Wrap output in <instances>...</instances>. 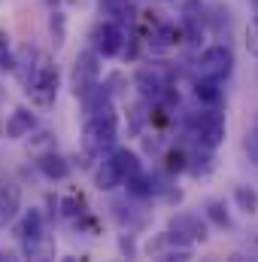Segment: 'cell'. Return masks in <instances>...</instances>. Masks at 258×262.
I'll use <instances>...</instances> for the list:
<instances>
[{"label": "cell", "instance_id": "12", "mask_svg": "<svg viewBox=\"0 0 258 262\" xmlns=\"http://www.w3.org/2000/svg\"><path fill=\"white\" fill-rule=\"evenodd\" d=\"M110 162H113V168L119 171L122 183H125L128 177H134V174H140V171H143V165H140V156H137L134 149H128V146H122V149H113V152H110Z\"/></svg>", "mask_w": 258, "mask_h": 262}, {"label": "cell", "instance_id": "1", "mask_svg": "<svg viewBox=\"0 0 258 262\" xmlns=\"http://www.w3.org/2000/svg\"><path fill=\"white\" fill-rule=\"evenodd\" d=\"M12 70H18V76H21V82H24V89H28V95H31V101L37 107H52L55 104L61 76H58V67L46 55H37L34 49H24L15 58Z\"/></svg>", "mask_w": 258, "mask_h": 262}, {"label": "cell", "instance_id": "8", "mask_svg": "<svg viewBox=\"0 0 258 262\" xmlns=\"http://www.w3.org/2000/svg\"><path fill=\"white\" fill-rule=\"evenodd\" d=\"M91 40H94V52H100V55H119L122 46H125V28L107 18V21H100L91 31Z\"/></svg>", "mask_w": 258, "mask_h": 262}, {"label": "cell", "instance_id": "24", "mask_svg": "<svg viewBox=\"0 0 258 262\" xmlns=\"http://www.w3.org/2000/svg\"><path fill=\"white\" fill-rule=\"evenodd\" d=\"M246 146H249V156H252V162H255V165H258V131H255V134H252V140H249Z\"/></svg>", "mask_w": 258, "mask_h": 262}, {"label": "cell", "instance_id": "19", "mask_svg": "<svg viewBox=\"0 0 258 262\" xmlns=\"http://www.w3.org/2000/svg\"><path fill=\"white\" fill-rule=\"evenodd\" d=\"M207 216H210L216 226H222V229L231 226V216L225 213V204H222V201H207Z\"/></svg>", "mask_w": 258, "mask_h": 262}, {"label": "cell", "instance_id": "20", "mask_svg": "<svg viewBox=\"0 0 258 262\" xmlns=\"http://www.w3.org/2000/svg\"><path fill=\"white\" fill-rule=\"evenodd\" d=\"M12 67H15V55H12L9 37H6V31H0V70H12Z\"/></svg>", "mask_w": 258, "mask_h": 262}, {"label": "cell", "instance_id": "18", "mask_svg": "<svg viewBox=\"0 0 258 262\" xmlns=\"http://www.w3.org/2000/svg\"><path fill=\"white\" fill-rule=\"evenodd\" d=\"M234 201L240 204L243 213H249V216L258 213V192L252 186H237V189H234Z\"/></svg>", "mask_w": 258, "mask_h": 262}, {"label": "cell", "instance_id": "9", "mask_svg": "<svg viewBox=\"0 0 258 262\" xmlns=\"http://www.w3.org/2000/svg\"><path fill=\"white\" fill-rule=\"evenodd\" d=\"M21 207V186L15 180H0V229L15 220Z\"/></svg>", "mask_w": 258, "mask_h": 262}, {"label": "cell", "instance_id": "17", "mask_svg": "<svg viewBox=\"0 0 258 262\" xmlns=\"http://www.w3.org/2000/svg\"><path fill=\"white\" fill-rule=\"evenodd\" d=\"M179 43V31L176 25H158V31L152 34V49H170Z\"/></svg>", "mask_w": 258, "mask_h": 262}, {"label": "cell", "instance_id": "16", "mask_svg": "<svg viewBox=\"0 0 258 262\" xmlns=\"http://www.w3.org/2000/svg\"><path fill=\"white\" fill-rule=\"evenodd\" d=\"M122 186H125V189H128V195H134V198H149L152 192H155L152 177H146L143 171H140V174H134V177H128Z\"/></svg>", "mask_w": 258, "mask_h": 262}, {"label": "cell", "instance_id": "7", "mask_svg": "<svg viewBox=\"0 0 258 262\" xmlns=\"http://www.w3.org/2000/svg\"><path fill=\"white\" fill-rule=\"evenodd\" d=\"M134 85H137L143 101H161L170 92V82H167V76L158 67H140L134 73Z\"/></svg>", "mask_w": 258, "mask_h": 262}, {"label": "cell", "instance_id": "21", "mask_svg": "<svg viewBox=\"0 0 258 262\" xmlns=\"http://www.w3.org/2000/svg\"><path fill=\"white\" fill-rule=\"evenodd\" d=\"M246 49H249V55L258 58V18H252L246 25Z\"/></svg>", "mask_w": 258, "mask_h": 262}, {"label": "cell", "instance_id": "15", "mask_svg": "<svg viewBox=\"0 0 258 262\" xmlns=\"http://www.w3.org/2000/svg\"><path fill=\"white\" fill-rule=\"evenodd\" d=\"M94 183H97V189H100V192H113V189H119V186H122V177H119V171L113 168V162H110V159H104V165L97 168Z\"/></svg>", "mask_w": 258, "mask_h": 262}, {"label": "cell", "instance_id": "10", "mask_svg": "<svg viewBox=\"0 0 258 262\" xmlns=\"http://www.w3.org/2000/svg\"><path fill=\"white\" fill-rule=\"evenodd\" d=\"M34 128H37V116H34L28 107H18V110H12V113H9L6 137H9V140H21V137H28Z\"/></svg>", "mask_w": 258, "mask_h": 262}, {"label": "cell", "instance_id": "22", "mask_svg": "<svg viewBox=\"0 0 258 262\" xmlns=\"http://www.w3.org/2000/svg\"><path fill=\"white\" fill-rule=\"evenodd\" d=\"M52 34H55V43L61 46V43H64V15H61L58 9L52 12Z\"/></svg>", "mask_w": 258, "mask_h": 262}, {"label": "cell", "instance_id": "6", "mask_svg": "<svg viewBox=\"0 0 258 262\" xmlns=\"http://www.w3.org/2000/svg\"><path fill=\"white\" fill-rule=\"evenodd\" d=\"M225 131H228L225 116L213 107V110H207V113L197 119V125H194V137H197L200 149H210V152H213V149L225 140Z\"/></svg>", "mask_w": 258, "mask_h": 262}, {"label": "cell", "instance_id": "5", "mask_svg": "<svg viewBox=\"0 0 258 262\" xmlns=\"http://www.w3.org/2000/svg\"><path fill=\"white\" fill-rule=\"evenodd\" d=\"M167 238H170V244H183V247H189L194 241H207V223L194 213H179L170 220Z\"/></svg>", "mask_w": 258, "mask_h": 262}, {"label": "cell", "instance_id": "26", "mask_svg": "<svg viewBox=\"0 0 258 262\" xmlns=\"http://www.w3.org/2000/svg\"><path fill=\"white\" fill-rule=\"evenodd\" d=\"M0 259H9V253H3V250H0Z\"/></svg>", "mask_w": 258, "mask_h": 262}, {"label": "cell", "instance_id": "13", "mask_svg": "<svg viewBox=\"0 0 258 262\" xmlns=\"http://www.w3.org/2000/svg\"><path fill=\"white\" fill-rule=\"evenodd\" d=\"M37 168H40L49 180H67V177H70V162H67L64 156H58V152H43V156L37 159Z\"/></svg>", "mask_w": 258, "mask_h": 262}, {"label": "cell", "instance_id": "4", "mask_svg": "<svg viewBox=\"0 0 258 262\" xmlns=\"http://www.w3.org/2000/svg\"><path fill=\"white\" fill-rule=\"evenodd\" d=\"M231 70H234V52H231V46L216 43V46L203 49L200 58H197V73H200L203 79H216V82H222V79L231 76Z\"/></svg>", "mask_w": 258, "mask_h": 262}, {"label": "cell", "instance_id": "25", "mask_svg": "<svg viewBox=\"0 0 258 262\" xmlns=\"http://www.w3.org/2000/svg\"><path fill=\"white\" fill-rule=\"evenodd\" d=\"M252 3V9H255V18H258V0H249Z\"/></svg>", "mask_w": 258, "mask_h": 262}, {"label": "cell", "instance_id": "27", "mask_svg": "<svg viewBox=\"0 0 258 262\" xmlns=\"http://www.w3.org/2000/svg\"><path fill=\"white\" fill-rule=\"evenodd\" d=\"M46 3H49V6H58V0H46Z\"/></svg>", "mask_w": 258, "mask_h": 262}, {"label": "cell", "instance_id": "2", "mask_svg": "<svg viewBox=\"0 0 258 262\" xmlns=\"http://www.w3.org/2000/svg\"><path fill=\"white\" fill-rule=\"evenodd\" d=\"M116 140H119V116H116V110L88 116V122L82 128V146H85L88 156L110 152L116 146Z\"/></svg>", "mask_w": 258, "mask_h": 262}, {"label": "cell", "instance_id": "14", "mask_svg": "<svg viewBox=\"0 0 258 262\" xmlns=\"http://www.w3.org/2000/svg\"><path fill=\"white\" fill-rule=\"evenodd\" d=\"M194 95H197V101L207 104V107H219V104H222V89H219L216 79H203V76H197V82H194Z\"/></svg>", "mask_w": 258, "mask_h": 262}, {"label": "cell", "instance_id": "23", "mask_svg": "<svg viewBox=\"0 0 258 262\" xmlns=\"http://www.w3.org/2000/svg\"><path fill=\"white\" fill-rule=\"evenodd\" d=\"M170 171H183L186 168V152L183 149H176V152H170V165H167Z\"/></svg>", "mask_w": 258, "mask_h": 262}, {"label": "cell", "instance_id": "11", "mask_svg": "<svg viewBox=\"0 0 258 262\" xmlns=\"http://www.w3.org/2000/svg\"><path fill=\"white\" fill-rule=\"evenodd\" d=\"M100 12L122 28L134 25V18H137V6L131 0H100Z\"/></svg>", "mask_w": 258, "mask_h": 262}, {"label": "cell", "instance_id": "3", "mask_svg": "<svg viewBox=\"0 0 258 262\" xmlns=\"http://www.w3.org/2000/svg\"><path fill=\"white\" fill-rule=\"evenodd\" d=\"M97 82H100V61H97V52H94V49H85V52H79L76 61H73L70 89H73V95L82 101Z\"/></svg>", "mask_w": 258, "mask_h": 262}]
</instances>
